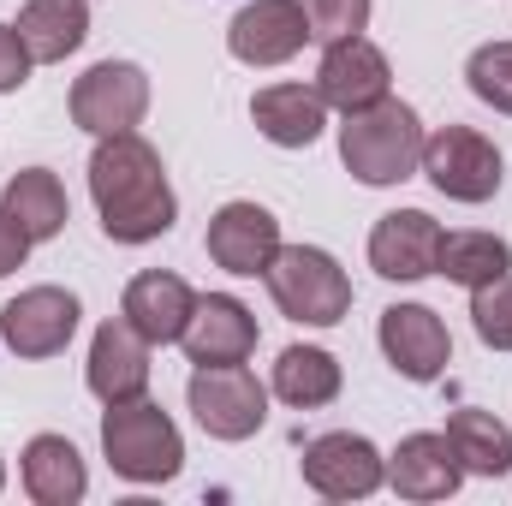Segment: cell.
Wrapping results in <instances>:
<instances>
[{"mask_svg": "<svg viewBox=\"0 0 512 506\" xmlns=\"http://www.w3.org/2000/svg\"><path fill=\"white\" fill-rule=\"evenodd\" d=\"M280 251V221L262 203H227L209 221V256L227 274H262Z\"/></svg>", "mask_w": 512, "mask_h": 506, "instance_id": "obj_17", "label": "cell"}, {"mask_svg": "<svg viewBox=\"0 0 512 506\" xmlns=\"http://www.w3.org/2000/svg\"><path fill=\"white\" fill-rule=\"evenodd\" d=\"M447 441H453L465 477H507L512 471V429L495 411H477V405L453 411L447 417Z\"/></svg>", "mask_w": 512, "mask_h": 506, "instance_id": "obj_24", "label": "cell"}, {"mask_svg": "<svg viewBox=\"0 0 512 506\" xmlns=\"http://www.w3.org/2000/svg\"><path fill=\"white\" fill-rule=\"evenodd\" d=\"M465 78L477 102H489L495 114H512V42H483L465 60Z\"/></svg>", "mask_w": 512, "mask_h": 506, "instance_id": "obj_27", "label": "cell"}, {"mask_svg": "<svg viewBox=\"0 0 512 506\" xmlns=\"http://www.w3.org/2000/svg\"><path fill=\"white\" fill-rule=\"evenodd\" d=\"M512 268V245L501 233H441L435 274H447L453 286H483Z\"/></svg>", "mask_w": 512, "mask_h": 506, "instance_id": "obj_25", "label": "cell"}, {"mask_svg": "<svg viewBox=\"0 0 512 506\" xmlns=\"http://www.w3.org/2000/svg\"><path fill=\"white\" fill-rule=\"evenodd\" d=\"M417 173H429V185H435L441 197H453V203H489V197L501 191V179H507L501 149L471 126L429 131V137H423V167H417Z\"/></svg>", "mask_w": 512, "mask_h": 506, "instance_id": "obj_5", "label": "cell"}, {"mask_svg": "<svg viewBox=\"0 0 512 506\" xmlns=\"http://www.w3.org/2000/svg\"><path fill=\"white\" fill-rule=\"evenodd\" d=\"M149 114V78L131 60H102L72 84V126L90 137H114V131H137Z\"/></svg>", "mask_w": 512, "mask_h": 506, "instance_id": "obj_7", "label": "cell"}, {"mask_svg": "<svg viewBox=\"0 0 512 506\" xmlns=\"http://www.w3.org/2000/svg\"><path fill=\"white\" fill-rule=\"evenodd\" d=\"M268 280V298L286 322H304V328H334L346 310H352V280L346 268L316 245H280L274 262L262 268Z\"/></svg>", "mask_w": 512, "mask_h": 506, "instance_id": "obj_4", "label": "cell"}, {"mask_svg": "<svg viewBox=\"0 0 512 506\" xmlns=\"http://www.w3.org/2000/svg\"><path fill=\"white\" fill-rule=\"evenodd\" d=\"M310 18V42H340V36H364L370 24V0H298Z\"/></svg>", "mask_w": 512, "mask_h": 506, "instance_id": "obj_28", "label": "cell"}, {"mask_svg": "<svg viewBox=\"0 0 512 506\" xmlns=\"http://www.w3.org/2000/svg\"><path fill=\"white\" fill-rule=\"evenodd\" d=\"M18 477H24V495L36 506H78L90 489V471H84V453L66 441V435H36L18 459Z\"/></svg>", "mask_w": 512, "mask_h": 506, "instance_id": "obj_20", "label": "cell"}, {"mask_svg": "<svg viewBox=\"0 0 512 506\" xmlns=\"http://www.w3.org/2000/svg\"><path fill=\"white\" fill-rule=\"evenodd\" d=\"M423 120L417 108L382 96L376 108L364 114H346L340 126V161L352 167L358 185H405L417 167H423Z\"/></svg>", "mask_w": 512, "mask_h": 506, "instance_id": "obj_2", "label": "cell"}, {"mask_svg": "<svg viewBox=\"0 0 512 506\" xmlns=\"http://www.w3.org/2000/svg\"><path fill=\"white\" fill-rule=\"evenodd\" d=\"M90 197H96V215H102V233L114 245H149L161 233H173V185L161 173V155L155 143H143L137 131H114V137H96V155H90Z\"/></svg>", "mask_w": 512, "mask_h": 506, "instance_id": "obj_1", "label": "cell"}, {"mask_svg": "<svg viewBox=\"0 0 512 506\" xmlns=\"http://www.w3.org/2000/svg\"><path fill=\"white\" fill-rule=\"evenodd\" d=\"M304 483L322 495V501H364L387 483V459L370 435H352V429H334V435H316L304 447Z\"/></svg>", "mask_w": 512, "mask_h": 506, "instance_id": "obj_8", "label": "cell"}, {"mask_svg": "<svg viewBox=\"0 0 512 506\" xmlns=\"http://www.w3.org/2000/svg\"><path fill=\"white\" fill-rule=\"evenodd\" d=\"M304 42H310V18L298 0H251L227 24V48L245 66H286Z\"/></svg>", "mask_w": 512, "mask_h": 506, "instance_id": "obj_12", "label": "cell"}, {"mask_svg": "<svg viewBox=\"0 0 512 506\" xmlns=\"http://www.w3.org/2000/svg\"><path fill=\"white\" fill-rule=\"evenodd\" d=\"M78 298L66 286H30L0 310V346L18 358H54L78 334Z\"/></svg>", "mask_w": 512, "mask_h": 506, "instance_id": "obj_9", "label": "cell"}, {"mask_svg": "<svg viewBox=\"0 0 512 506\" xmlns=\"http://www.w3.org/2000/svg\"><path fill=\"white\" fill-rule=\"evenodd\" d=\"M185 399L215 441H251L268 417V387L245 364H197Z\"/></svg>", "mask_w": 512, "mask_h": 506, "instance_id": "obj_6", "label": "cell"}, {"mask_svg": "<svg viewBox=\"0 0 512 506\" xmlns=\"http://www.w3.org/2000/svg\"><path fill=\"white\" fill-rule=\"evenodd\" d=\"M471 328L489 352H512V268L471 286Z\"/></svg>", "mask_w": 512, "mask_h": 506, "instance_id": "obj_26", "label": "cell"}, {"mask_svg": "<svg viewBox=\"0 0 512 506\" xmlns=\"http://www.w3.org/2000/svg\"><path fill=\"white\" fill-rule=\"evenodd\" d=\"M102 453L126 483H173L185 465V435L155 399H120L102 417Z\"/></svg>", "mask_w": 512, "mask_h": 506, "instance_id": "obj_3", "label": "cell"}, {"mask_svg": "<svg viewBox=\"0 0 512 506\" xmlns=\"http://www.w3.org/2000/svg\"><path fill=\"white\" fill-rule=\"evenodd\" d=\"M179 346L191 364H245L256 352V316L233 292H209V298H197Z\"/></svg>", "mask_w": 512, "mask_h": 506, "instance_id": "obj_15", "label": "cell"}, {"mask_svg": "<svg viewBox=\"0 0 512 506\" xmlns=\"http://www.w3.org/2000/svg\"><path fill=\"white\" fill-rule=\"evenodd\" d=\"M18 36H24V48H30L36 66H60L90 36V0H24Z\"/></svg>", "mask_w": 512, "mask_h": 506, "instance_id": "obj_21", "label": "cell"}, {"mask_svg": "<svg viewBox=\"0 0 512 506\" xmlns=\"http://www.w3.org/2000/svg\"><path fill=\"white\" fill-rule=\"evenodd\" d=\"M382 352L405 381H441V370L453 364V334L429 304H387Z\"/></svg>", "mask_w": 512, "mask_h": 506, "instance_id": "obj_11", "label": "cell"}, {"mask_svg": "<svg viewBox=\"0 0 512 506\" xmlns=\"http://www.w3.org/2000/svg\"><path fill=\"white\" fill-rule=\"evenodd\" d=\"M0 489H6V459H0Z\"/></svg>", "mask_w": 512, "mask_h": 506, "instance_id": "obj_31", "label": "cell"}, {"mask_svg": "<svg viewBox=\"0 0 512 506\" xmlns=\"http://www.w3.org/2000/svg\"><path fill=\"white\" fill-rule=\"evenodd\" d=\"M30 48H24V36H18V24H0V96H12V90H24V78H30Z\"/></svg>", "mask_w": 512, "mask_h": 506, "instance_id": "obj_29", "label": "cell"}, {"mask_svg": "<svg viewBox=\"0 0 512 506\" xmlns=\"http://www.w3.org/2000/svg\"><path fill=\"white\" fill-rule=\"evenodd\" d=\"M24 256H30V233L6 215V203H0V274H12V268H24Z\"/></svg>", "mask_w": 512, "mask_h": 506, "instance_id": "obj_30", "label": "cell"}, {"mask_svg": "<svg viewBox=\"0 0 512 506\" xmlns=\"http://www.w3.org/2000/svg\"><path fill=\"white\" fill-rule=\"evenodd\" d=\"M191 310H197V292H191L179 274H161V268L137 274L126 286V298H120V316H126L149 346H179Z\"/></svg>", "mask_w": 512, "mask_h": 506, "instance_id": "obj_18", "label": "cell"}, {"mask_svg": "<svg viewBox=\"0 0 512 506\" xmlns=\"http://www.w3.org/2000/svg\"><path fill=\"white\" fill-rule=\"evenodd\" d=\"M441 256V221L429 209H393L370 233V268L382 280H423Z\"/></svg>", "mask_w": 512, "mask_h": 506, "instance_id": "obj_16", "label": "cell"}, {"mask_svg": "<svg viewBox=\"0 0 512 506\" xmlns=\"http://www.w3.org/2000/svg\"><path fill=\"white\" fill-rule=\"evenodd\" d=\"M274 399L292 411H322L340 399V364L322 346H286L274 358Z\"/></svg>", "mask_w": 512, "mask_h": 506, "instance_id": "obj_22", "label": "cell"}, {"mask_svg": "<svg viewBox=\"0 0 512 506\" xmlns=\"http://www.w3.org/2000/svg\"><path fill=\"white\" fill-rule=\"evenodd\" d=\"M0 203H6V215L30 233V245L66 233V191H60V179H54L48 167H24V173H12L6 191H0Z\"/></svg>", "mask_w": 512, "mask_h": 506, "instance_id": "obj_23", "label": "cell"}, {"mask_svg": "<svg viewBox=\"0 0 512 506\" xmlns=\"http://www.w3.org/2000/svg\"><path fill=\"white\" fill-rule=\"evenodd\" d=\"M149 340L131 328L126 316L102 322L96 340H90V364H84V381L102 405H120V399H143L149 393Z\"/></svg>", "mask_w": 512, "mask_h": 506, "instance_id": "obj_13", "label": "cell"}, {"mask_svg": "<svg viewBox=\"0 0 512 506\" xmlns=\"http://www.w3.org/2000/svg\"><path fill=\"white\" fill-rule=\"evenodd\" d=\"M251 120L274 149H310L328 126V102L316 84H268L251 96Z\"/></svg>", "mask_w": 512, "mask_h": 506, "instance_id": "obj_19", "label": "cell"}, {"mask_svg": "<svg viewBox=\"0 0 512 506\" xmlns=\"http://www.w3.org/2000/svg\"><path fill=\"white\" fill-rule=\"evenodd\" d=\"M387 483H393V495H399V501H447V495H459L465 465H459V453H453L447 429H441V435H435V429L405 435V441H399V453L387 459Z\"/></svg>", "mask_w": 512, "mask_h": 506, "instance_id": "obj_14", "label": "cell"}, {"mask_svg": "<svg viewBox=\"0 0 512 506\" xmlns=\"http://www.w3.org/2000/svg\"><path fill=\"white\" fill-rule=\"evenodd\" d=\"M316 90H322L328 108L364 114V108H376L387 90H393V66H387V54L370 42V36H340V42L322 48Z\"/></svg>", "mask_w": 512, "mask_h": 506, "instance_id": "obj_10", "label": "cell"}]
</instances>
